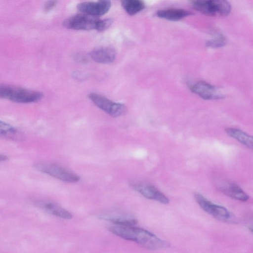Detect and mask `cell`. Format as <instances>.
Masks as SVG:
<instances>
[{
  "mask_svg": "<svg viewBox=\"0 0 253 253\" xmlns=\"http://www.w3.org/2000/svg\"><path fill=\"white\" fill-rule=\"evenodd\" d=\"M225 44V38L221 35H218L214 39L209 41L207 44L208 46L211 47H219Z\"/></svg>",
  "mask_w": 253,
  "mask_h": 253,
  "instance_id": "obj_19",
  "label": "cell"
},
{
  "mask_svg": "<svg viewBox=\"0 0 253 253\" xmlns=\"http://www.w3.org/2000/svg\"><path fill=\"white\" fill-rule=\"evenodd\" d=\"M192 13L186 10L180 8H168L159 10L156 16L159 18L169 21H176L180 20Z\"/></svg>",
  "mask_w": 253,
  "mask_h": 253,
  "instance_id": "obj_15",
  "label": "cell"
},
{
  "mask_svg": "<svg viewBox=\"0 0 253 253\" xmlns=\"http://www.w3.org/2000/svg\"><path fill=\"white\" fill-rule=\"evenodd\" d=\"M192 92L206 100L218 99L223 95L216 87L204 81L198 82L190 86Z\"/></svg>",
  "mask_w": 253,
  "mask_h": 253,
  "instance_id": "obj_10",
  "label": "cell"
},
{
  "mask_svg": "<svg viewBox=\"0 0 253 253\" xmlns=\"http://www.w3.org/2000/svg\"><path fill=\"white\" fill-rule=\"evenodd\" d=\"M109 230L115 235L125 240L134 242L149 250H159L165 246L164 242L152 233L133 226L114 224Z\"/></svg>",
  "mask_w": 253,
  "mask_h": 253,
  "instance_id": "obj_1",
  "label": "cell"
},
{
  "mask_svg": "<svg viewBox=\"0 0 253 253\" xmlns=\"http://www.w3.org/2000/svg\"><path fill=\"white\" fill-rule=\"evenodd\" d=\"M225 131L230 137L237 140L249 149H253V137L238 128L228 127Z\"/></svg>",
  "mask_w": 253,
  "mask_h": 253,
  "instance_id": "obj_17",
  "label": "cell"
},
{
  "mask_svg": "<svg viewBox=\"0 0 253 253\" xmlns=\"http://www.w3.org/2000/svg\"><path fill=\"white\" fill-rule=\"evenodd\" d=\"M195 198L199 206L206 212L216 219L227 221L231 218V214L224 207L214 204L199 193L195 194Z\"/></svg>",
  "mask_w": 253,
  "mask_h": 253,
  "instance_id": "obj_7",
  "label": "cell"
},
{
  "mask_svg": "<svg viewBox=\"0 0 253 253\" xmlns=\"http://www.w3.org/2000/svg\"><path fill=\"white\" fill-rule=\"evenodd\" d=\"M112 22L110 18L100 19L96 30L100 32L105 30L111 25Z\"/></svg>",
  "mask_w": 253,
  "mask_h": 253,
  "instance_id": "obj_20",
  "label": "cell"
},
{
  "mask_svg": "<svg viewBox=\"0 0 253 253\" xmlns=\"http://www.w3.org/2000/svg\"><path fill=\"white\" fill-rule=\"evenodd\" d=\"M121 4L126 12L130 15H135L145 7L144 2L140 0H124L121 1Z\"/></svg>",
  "mask_w": 253,
  "mask_h": 253,
  "instance_id": "obj_18",
  "label": "cell"
},
{
  "mask_svg": "<svg viewBox=\"0 0 253 253\" xmlns=\"http://www.w3.org/2000/svg\"><path fill=\"white\" fill-rule=\"evenodd\" d=\"M0 137L11 141H20L23 136L16 128L0 120Z\"/></svg>",
  "mask_w": 253,
  "mask_h": 253,
  "instance_id": "obj_16",
  "label": "cell"
},
{
  "mask_svg": "<svg viewBox=\"0 0 253 253\" xmlns=\"http://www.w3.org/2000/svg\"><path fill=\"white\" fill-rule=\"evenodd\" d=\"M219 188L222 192L234 199L245 202L249 199L248 195L236 184L225 183L222 184Z\"/></svg>",
  "mask_w": 253,
  "mask_h": 253,
  "instance_id": "obj_14",
  "label": "cell"
},
{
  "mask_svg": "<svg viewBox=\"0 0 253 253\" xmlns=\"http://www.w3.org/2000/svg\"><path fill=\"white\" fill-rule=\"evenodd\" d=\"M99 217L101 219L111 222L118 225L133 226L137 223V220L133 216L122 211L107 212L102 213Z\"/></svg>",
  "mask_w": 253,
  "mask_h": 253,
  "instance_id": "obj_11",
  "label": "cell"
},
{
  "mask_svg": "<svg viewBox=\"0 0 253 253\" xmlns=\"http://www.w3.org/2000/svg\"><path fill=\"white\" fill-rule=\"evenodd\" d=\"M35 203L43 211L56 217L65 219H70L73 217L71 213L53 202L39 200Z\"/></svg>",
  "mask_w": 253,
  "mask_h": 253,
  "instance_id": "obj_12",
  "label": "cell"
},
{
  "mask_svg": "<svg viewBox=\"0 0 253 253\" xmlns=\"http://www.w3.org/2000/svg\"><path fill=\"white\" fill-rule=\"evenodd\" d=\"M43 97L42 92L9 85H0V98L19 103H34Z\"/></svg>",
  "mask_w": 253,
  "mask_h": 253,
  "instance_id": "obj_2",
  "label": "cell"
},
{
  "mask_svg": "<svg viewBox=\"0 0 253 253\" xmlns=\"http://www.w3.org/2000/svg\"><path fill=\"white\" fill-rule=\"evenodd\" d=\"M8 157L6 155L0 153V163L6 161L8 159Z\"/></svg>",
  "mask_w": 253,
  "mask_h": 253,
  "instance_id": "obj_22",
  "label": "cell"
},
{
  "mask_svg": "<svg viewBox=\"0 0 253 253\" xmlns=\"http://www.w3.org/2000/svg\"><path fill=\"white\" fill-rule=\"evenodd\" d=\"M90 56L97 63H110L115 59L116 51L111 47H97L91 51Z\"/></svg>",
  "mask_w": 253,
  "mask_h": 253,
  "instance_id": "obj_13",
  "label": "cell"
},
{
  "mask_svg": "<svg viewBox=\"0 0 253 253\" xmlns=\"http://www.w3.org/2000/svg\"><path fill=\"white\" fill-rule=\"evenodd\" d=\"M111 2L109 0L84 1L77 5L78 9L82 13L98 17L106 13L110 9Z\"/></svg>",
  "mask_w": 253,
  "mask_h": 253,
  "instance_id": "obj_8",
  "label": "cell"
},
{
  "mask_svg": "<svg viewBox=\"0 0 253 253\" xmlns=\"http://www.w3.org/2000/svg\"><path fill=\"white\" fill-rule=\"evenodd\" d=\"M88 96L97 107L112 117H119L126 112V107L124 104L113 102L102 95L90 93Z\"/></svg>",
  "mask_w": 253,
  "mask_h": 253,
  "instance_id": "obj_5",
  "label": "cell"
},
{
  "mask_svg": "<svg viewBox=\"0 0 253 253\" xmlns=\"http://www.w3.org/2000/svg\"><path fill=\"white\" fill-rule=\"evenodd\" d=\"M57 4V1L50 0L46 1L43 6V10L48 12L54 8Z\"/></svg>",
  "mask_w": 253,
  "mask_h": 253,
  "instance_id": "obj_21",
  "label": "cell"
},
{
  "mask_svg": "<svg viewBox=\"0 0 253 253\" xmlns=\"http://www.w3.org/2000/svg\"><path fill=\"white\" fill-rule=\"evenodd\" d=\"M100 19L84 13L74 15L65 19L63 26L68 29L77 30H97Z\"/></svg>",
  "mask_w": 253,
  "mask_h": 253,
  "instance_id": "obj_6",
  "label": "cell"
},
{
  "mask_svg": "<svg viewBox=\"0 0 253 253\" xmlns=\"http://www.w3.org/2000/svg\"><path fill=\"white\" fill-rule=\"evenodd\" d=\"M129 184L134 190L147 199L163 204L169 203L168 197L152 185L137 182H131Z\"/></svg>",
  "mask_w": 253,
  "mask_h": 253,
  "instance_id": "obj_9",
  "label": "cell"
},
{
  "mask_svg": "<svg viewBox=\"0 0 253 253\" xmlns=\"http://www.w3.org/2000/svg\"><path fill=\"white\" fill-rule=\"evenodd\" d=\"M34 167L41 172L65 182L74 183L80 179L77 174L53 163L39 162L34 164Z\"/></svg>",
  "mask_w": 253,
  "mask_h": 253,
  "instance_id": "obj_3",
  "label": "cell"
},
{
  "mask_svg": "<svg viewBox=\"0 0 253 253\" xmlns=\"http://www.w3.org/2000/svg\"><path fill=\"white\" fill-rule=\"evenodd\" d=\"M191 4L195 10L209 16H226L231 9L230 4L225 0H193Z\"/></svg>",
  "mask_w": 253,
  "mask_h": 253,
  "instance_id": "obj_4",
  "label": "cell"
}]
</instances>
